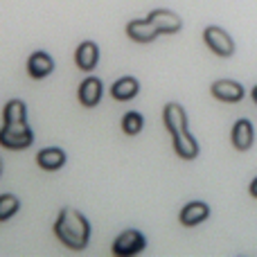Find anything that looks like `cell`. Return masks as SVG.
<instances>
[{"label":"cell","mask_w":257,"mask_h":257,"mask_svg":"<svg viewBox=\"0 0 257 257\" xmlns=\"http://www.w3.org/2000/svg\"><path fill=\"white\" fill-rule=\"evenodd\" d=\"M54 235L63 246L72 250H84L90 239V223L79 210L63 208L54 221Z\"/></svg>","instance_id":"obj_1"},{"label":"cell","mask_w":257,"mask_h":257,"mask_svg":"<svg viewBox=\"0 0 257 257\" xmlns=\"http://www.w3.org/2000/svg\"><path fill=\"white\" fill-rule=\"evenodd\" d=\"M34 142V133L27 126V122H21V124H5L0 128V145L5 149H25Z\"/></svg>","instance_id":"obj_2"},{"label":"cell","mask_w":257,"mask_h":257,"mask_svg":"<svg viewBox=\"0 0 257 257\" xmlns=\"http://www.w3.org/2000/svg\"><path fill=\"white\" fill-rule=\"evenodd\" d=\"M203 41L217 57H232L235 54V41L230 39L226 30L217 25H210L203 30Z\"/></svg>","instance_id":"obj_3"},{"label":"cell","mask_w":257,"mask_h":257,"mask_svg":"<svg viewBox=\"0 0 257 257\" xmlns=\"http://www.w3.org/2000/svg\"><path fill=\"white\" fill-rule=\"evenodd\" d=\"M145 246H147L145 235H142L140 230L128 228V230H124L122 235L115 237V241H113V253L117 257H133V255L142 253Z\"/></svg>","instance_id":"obj_4"},{"label":"cell","mask_w":257,"mask_h":257,"mask_svg":"<svg viewBox=\"0 0 257 257\" xmlns=\"http://www.w3.org/2000/svg\"><path fill=\"white\" fill-rule=\"evenodd\" d=\"M147 18L154 23L156 30H158L160 34H176V32H181V27H183L181 16H176V14L169 12V9H154V12H149Z\"/></svg>","instance_id":"obj_5"},{"label":"cell","mask_w":257,"mask_h":257,"mask_svg":"<svg viewBox=\"0 0 257 257\" xmlns=\"http://www.w3.org/2000/svg\"><path fill=\"white\" fill-rule=\"evenodd\" d=\"M163 120H165V126H167V131L172 133V136L174 133L187 131V113H185V108H183L181 104H176V102L165 104Z\"/></svg>","instance_id":"obj_6"},{"label":"cell","mask_w":257,"mask_h":257,"mask_svg":"<svg viewBox=\"0 0 257 257\" xmlns=\"http://www.w3.org/2000/svg\"><path fill=\"white\" fill-rule=\"evenodd\" d=\"M126 34H128V39H133L136 43H151L160 32L156 30V25L149 18H136V21H128Z\"/></svg>","instance_id":"obj_7"},{"label":"cell","mask_w":257,"mask_h":257,"mask_svg":"<svg viewBox=\"0 0 257 257\" xmlns=\"http://www.w3.org/2000/svg\"><path fill=\"white\" fill-rule=\"evenodd\" d=\"M212 95L217 99H221V102L235 104V102H241V97H244V86L232 79H219L212 84Z\"/></svg>","instance_id":"obj_8"},{"label":"cell","mask_w":257,"mask_h":257,"mask_svg":"<svg viewBox=\"0 0 257 257\" xmlns=\"http://www.w3.org/2000/svg\"><path fill=\"white\" fill-rule=\"evenodd\" d=\"M210 217V208L208 203H203V201H192V203H187L185 208L181 210V223L187 228H194L199 226L201 221H205V219Z\"/></svg>","instance_id":"obj_9"},{"label":"cell","mask_w":257,"mask_h":257,"mask_svg":"<svg viewBox=\"0 0 257 257\" xmlns=\"http://www.w3.org/2000/svg\"><path fill=\"white\" fill-rule=\"evenodd\" d=\"M102 93H104L102 81H99L97 77H88V79H84L79 86V102L84 104L86 108H93L99 104Z\"/></svg>","instance_id":"obj_10"},{"label":"cell","mask_w":257,"mask_h":257,"mask_svg":"<svg viewBox=\"0 0 257 257\" xmlns=\"http://www.w3.org/2000/svg\"><path fill=\"white\" fill-rule=\"evenodd\" d=\"M36 163L41 169L45 172H57L66 165V151L59 149V147H48V149H41L36 154Z\"/></svg>","instance_id":"obj_11"},{"label":"cell","mask_w":257,"mask_h":257,"mask_svg":"<svg viewBox=\"0 0 257 257\" xmlns=\"http://www.w3.org/2000/svg\"><path fill=\"white\" fill-rule=\"evenodd\" d=\"M174 151L181 156L183 160H194L199 156V142L192 138L190 131H181L174 133Z\"/></svg>","instance_id":"obj_12"},{"label":"cell","mask_w":257,"mask_h":257,"mask_svg":"<svg viewBox=\"0 0 257 257\" xmlns=\"http://www.w3.org/2000/svg\"><path fill=\"white\" fill-rule=\"evenodd\" d=\"M75 61H77V68H81V70H93L99 61L97 43H93V41L79 43V48H77V52H75Z\"/></svg>","instance_id":"obj_13"},{"label":"cell","mask_w":257,"mask_h":257,"mask_svg":"<svg viewBox=\"0 0 257 257\" xmlns=\"http://www.w3.org/2000/svg\"><path fill=\"white\" fill-rule=\"evenodd\" d=\"M52 70H54V61L50 54L34 52L27 59V72H30L32 79H43V77H48Z\"/></svg>","instance_id":"obj_14"},{"label":"cell","mask_w":257,"mask_h":257,"mask_svg":"<svg viewBox=\"0 0 257 257\" xmlns=\"http://www.w3.org/2000/svg\"><path fill=\"white\" fill-rule=\"evenodd\" d=\"M253 124L248 120H237L235 126H232V145L239 151H248L253 147Z\"/></svg>","instance_id":"obj_15"},{"label":"cell","mask_w":257,"mask_h":257,"mask_svg":"<svg viewBox=\"0 0 257 257\" xmlns=\"http://www.w3.org/2000/svg\"><path fill=\"white\" fill-rule=\"evenodd\" d=\"M138 93H140V84H138L136 77H120V79L111 86V95L117 102H128V99H133Z\"/></svg>","instance_id":"obj_16"},{"label":"cell","mask_w":257,"mask_h":257,"mask_svg":"<svg viewBox=\"0 0 257 257\" xmlns=\"http://www.w3.org/2000/svg\"><path fill=\"white\" fill-rule=\"evenodd\" d=\"M3 117H5V124H21V122H27V106L21 99H12V102L5 106Z\"/></svg>","instance_id":"obj_17"},{"label":"cell","mask_w":257,"mask_h":257,"mask_svg":"<svg viewBox=\"0 0 257 257\" xmlns=\"http://www.w3.org/2000/svg\"><path fill=\"white\" fill-rule=\"evenodd\" d=\"M142 126H145V117H142L138 111H128L126 115L122 117V131H124L126 136H136V133H140Z\"/></svg>","instance_id":"obj_18"},{"label":"cell","mask_w":257,"mask_h":257,"mask_svg":"<svg viewBox=\"0 0 257 257\" xmlns=\"http://www.w3.org/2000/svg\"><path fill=\"white\" fill-rule=\"evenodd\" d=\"M18 208H21V201L14 194H0V221H7L9 217H14Z\"/></svg>","instance_id":"obj_19"},{"label":"cell","mask_w":257,"mask_h":257,"mask_svg":"<svg viewBox=\"0 0 257 257\" xmlns=\"http://www.w3.org/2000/svg\"><path fill=\"white\" fill-rule=\"evenodd\" d=\"M250 194H253L255 199H257V178H255L253 183H250Z\"/></svg>","instance_id":"obj_20"},{"label":"cell","mask_w":257,"mask_h":257,"mask_svg":"<svg viewBox=\"0 0 257 257\" xmlns=\"http://www.w3.org/2000/svg\"><path fill=\"white\" fill-rule=\"evenodd\" d=\"M250 95H253V102L257 104V86H255V88H253V93H250Z\"/></svg>","instance_id":"obj_21"},{"label":"cell","mask_w":257,"mask_h":257,"mask_svg":"<svg viewBox=\"0 0 257 257\" xmlns=\"http://www.w3.org/2000/svg\"><path fill=\"white\" fill-rule=\"evenodd\" d=\"M0 174H3V160H0Z\"/></svg>","instance_id":"obj_22"}]
</instances>
